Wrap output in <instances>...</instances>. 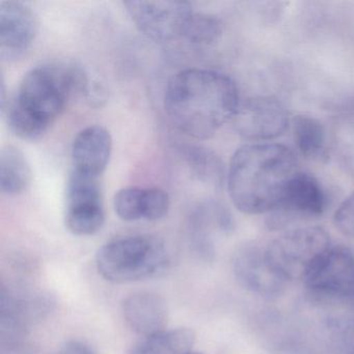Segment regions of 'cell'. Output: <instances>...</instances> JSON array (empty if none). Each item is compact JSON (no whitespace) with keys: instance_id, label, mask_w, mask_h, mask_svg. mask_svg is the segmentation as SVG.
<instances>
[{"instance_id":"603a6c76","label":"cell","mask_w":354,"mask_h":354,"mask_svg":"<svg viewBox=\"0 0 354 354\" xmlns=\"http://www.w3.org/2000/svg\"><path fill=\"white\" fill-rule=\"evenodd\" d=\"M335 227L347 237L354 238V192H352L333 215Z\"/></svg>"},{"instance_id":"44dd1931","label":"cell","mask_w":354,"mask_h":354,"mask_svg":"<svg viewBox=\"0 0 354 354\" xmlns=\"http://www.w3.org/2000/svg\"><path fill=\"white\" fill-rule=\"evenodd\" d=\"M333 140L339 160L354 175V106L335 118Z\"/></svg>"},{"instance_id":"9c48e42d","label":"cell","mask_w":354,"mask_h":354,"mask_svg":"<svg viewBox=\"0 0 354 354\" xmlns=\"http://www.w3.org/2000/svg\"><path fill=\"white\" fill-rule=\"evenodd\" d=\"M232 269L242 288L265 299L279 297L288 285L271 266L266 244L252 241L240 246L234 254Z\"/></svg>"},{"instance_id":"ac0fdd59","label":"cell","mask_w":354,"mask_h":354,"mask_svg":"<svg viewBox=\"0 0 354 354\" xmlns=\"http://www.w3.org/2000/svg\"><path fill=\"white\" fill-rule=\"evenodd\" d=\"M194 342V331L180 327L144 337L129 354H186L192 351Z\"/></svg>"},{"instance_id":"7c38bea8","label":"cell","mask_w":354,"mask_h":354,"mask_svg":"<svg viewBox=\"0 0 354 354\" xmlns=\"http://www.w3.org/2000/svg\"><path fill=\"white\" fill-rule=\"evenodd\" d=\"M171 198L157 187H126L113 198L115 214L124 221H156L169 213Z\"/></svg>"},{"instance_id":"d4e9b609","label":"cell","mask_w":354,"mask_h":354,"mask_svg":"<svg viewBox=\"0 0 354 354\" xmlns=\"http://www.w3.org/2000/svg\"><path fill=\"white\" fill-rule=\"evenodd\" d=\"M1 354H38L32 347L22 343L20 339L3 342Z\"/></svg>"},{"instance_id":"6da1fadb","label":"cell","mask_w":354,"mask_h":354,"mask_svg":"<svg viewBox=\"0 0 354 354\" xmlns=\"http://www.w3.org/2000/svg\"><path fill=\"white\" fill-rule=\"evenodd\" d=\"M90 80L76 65L34 68L24 75L15 98L1 109L10 130L24 140L42 138L76 97H90Z\"/></svg>"},{"instance_id":"277c9868","label":"cell","mask_w":354,"mask_h":354,"mask_svg":"<svg viewBox=\"0 0 354 354\" xmlns=\"http://www.w3.org/2000/svg\"><path fill=\"white\" fill-rule=\"evenodd\" d=\"M171 263L169 250L155 236L136 235L107 242L96 254L99 274L113 283L144 281L162 274Z\"/></svg>"},{"instance_id":"52a82bcc","label":"cell","mask_w":354,"mask_h":354,"mask_svg":"<svg viewBox=\"0 0 354 354\" xmlns=\"http://www.w3.org/2000/svg\"><path fill=\"white\" fill-rule=\"evenodd\" d=\"M126 12L140 32L155 42H169L182 37L194 13L187 1H144L124 3Z\"/></svg>"},{"instance_id":"cb8c5ba5","label":"cell","mask_w":354,"mask_h":354,"mask_svg":"<svg viewBox=\"0 0 354 354\" xmlns=\"http://www.w3.org/2000/svg\"><path fill=\"white\" fill-rule=\"evenodd\" d=\"M57 354H96V352L82 341H69L64 344Z\"/></svg>"},{"instance_id":"9a60e30c","label":"cell","mask_w":354,"mask_h":354,"mask_svg":"<svg viewBox=\"0 0 354 354\" xmlns=\"http://www.w3.org/2000/svg\"><path fill=\"white\" fill-rule=\"evenodd\" d=\"M234 230L229 211L219 205L200 207L190 221V242L194 252L204 261H212L215 254V234L227 235Z\"/></svg>"},{"instance_id":"8992f818","label":"cell","mask_w":354,"mask_h":354,"mask_svg":"<svg viewBox=\"0 0 354 354\" xmlns=\"http://www.w3.org/2000/svg\"><path fill=\"white\" fill-rule=\"evenodd\" d=\"M310 295L321 301L354 308V254L344 246H330L304 279Z\"/></svg>"},{"instance_id":"4fadbf2b","label":"cell","mask_w":354,"mask_h":354,"mask_svg":"<svg viewBox=\"0 0 354 354\" xmlns=\"http://www.w3.org/2000/svg\"><path fill=\"white\" fill-rule=\"evenodd\" d=\"M113 151V138L106 128L93 125L82 129L72 145L73 169L100 178Z\"/></svg>"},{"instance_id":"7402d4cb","label":"cell","mask_w":354,"mask_h":354,"mask_svg":"<svg viewBox=\"0 0 354 354\" xmlns=\"http://www.w3.org/2000/svg\"><path fill=\"white\" fill-rule=\"evenodd\" d=\"M223 28L221 20L208 14L194 13L183 38L198 46H213L223 37Z\"/></svg>"},{"instance_id":"3957f363","label":"cell","mask_w":354,"mask_h":354,"mask_svg":"<svg viewBox=\"0 0 354 354\" xmlns=\"http://www.w3.org/2000/svg\"><path fill=\"white\" fill-rule=\"evenodd\" d=\"M297 171L295 155L288 147L273 142L245 145L230 161L227 181L232 203L244 214L273 212Z\"/></svg>"},{"instance_id":"30bf717a","label":"cell","mask_w":354,"mask_h":354,"mask_svg":"<svg viewBox=\"0 0 354 354\" xmlns=\"http://www.w3.org/2000/svg\"><path fill=\"white\" fill-rule=\"evenodd\" d=\"M232 123L245 140L264 142L283 136L289 128L290 117L277 99L254 97L240 101Z\"/></svg>"},{"instance_id":"e0dca14e","label":"cell","mask_w":354,"mask_h":354,"mask_svg":"<svg viewBox=\"0 0 354 354\" xmlns=\"http://www.w3.org/2000/svg\"><path fill=\"white\" fill-rule=\"evenodd\" d=\"M293 136L296 148L302 156L313 160L326 158V129L317 118L296 115L293 120Z\"/></svg>"},{"instance_id":"2e32d148","label":"cell","mask_w":354,"mask_h":354,"mask_svg":"<svg viewBox=\"0 0 354 354\" xmlns=\"http://www.w3.org/2000/svg\"><path fill=\"white\" fill-rule=\"evenodd\" d=\"M32 181V171L24 153L16 147L0 151V188L7 196L24 194Z\"/></svg>"},{"instance_id":"7a4b0ae2","label":"cell","mask_w":354,"mask_h":354,"mask_svg":"<svg viewBox=\"0 0 354 354\" xmlns=\"http://www.w3.org/2000/svg\"><path fill=\"white\" fill-rule=\"evenodd\" d=\"M239 104L235 82L213 70H183L165 90V109L171 123L196 140L212 138L232 121Z\"/></svg>"},{"instance_id":"d6986e66","label":"cell","mask_w":354,"mask_h":354,"mask_svg":"<svg viewBox=\"0 0 354 354\" xmlns=\"http://www.w3.org/2000/svg\"><path fill=\"white\" fill-rule=\"evenodd\" d=\"M66 227L76 236H92L102 229L105 223L103 203H80L67 205Z\"/></svg>"},{"instance_id":"484cf974","label":"cell","mask_w":354,"mask_h":354,"mask_svg":"<svg viewBox=\"0 0 354 354\" xmlns=\"http://www.w3.org/2000/svg\"><path fill=\"white\" fill-rule=\"evenodd\" d=\"M186 354H204V353H202V352L190 351V352H188V353H186Z\"/></svg>"},{"instance_id":"ba28073f","label":"cell","mask_w":354,"mask_h":354,"mask_svg":"<svg viewBox=\"0 0 354 354\" xmlns=\"http://www.w3.org/2000/svg\"><path fill=\"white\" fill-rule=\"evenodd\" d=\"M326 192L319 180L298 171L290 180L279 206L269 218V227L283 229L294 221L321 216L327 208Z\"/></svg>"},{"instance_id":"5bb4252c","label":"cell","mask_w":354,"mask_h":354,"mask_svg":"<svg viewBox=\"0 0 354 354\" xmlns=\"http://www.w3.org/2000/svg\"><path fill=\"white\" fill-rule=\"evenodd\" d=\"M122 313L128 326L144 337L165 330L169 320L167 302L152 292H136L126 297Z\"/></svg>"},{"instance_id":"ffe728a7","label":"cell","mask_w":354,"mask_h":354,"mask_svg":"<svg viewBox=\"0 0 354 354\" xmlns=\"http://www.w3.org/2000/svg\"><path fill=\"white\" fill-rule=\"evenodd\" d=\"M184 158L192 173L201 181L219 187L225 179V167L221 159L212 151L201 147H188Z\"/></svg>"},{"instance_id":"5b68a950","label":"cell","mask_w":354,"mask_h":354,"mask_svg":"<svg viewBox=\"0 0 354 354\" xmlns=\"http://www.w3.org/2000/svg\"><path fill=\"white\" fill-rule=\"evenodd\" d=\"M330 246V237L323 227H295L267 243L266 254L271 266L290 283L304 281L313 265Z\"/></svg>"},{"instance_id":"8fae6325","label":"cell","mask_w":354,"mask_h":354,"mask_svg":"<svg viewBox=\"0 0 354 354\" xmlns=\"http://www.w3.org/2000/svg\"><path fill=\"white\" fill-rule=\"evenodd\" d=\"M39 22L32 8L22 1L0 3V55L5 59H18L32 46Z\"/></svg>"}]
</instances>
